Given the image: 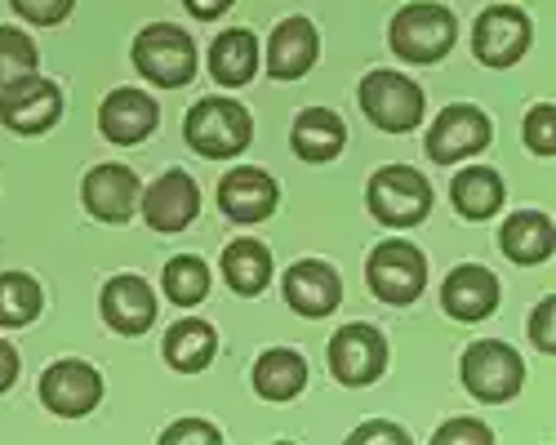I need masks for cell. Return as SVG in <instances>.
<instances>
[{
    "instance_id": "35",
    "label": "cell",
    "mask_w": 556,
    "mask_h": 445,
    "mask_svg": "<svg viewBox=\"0 0 556 445\" xmlns=\"http://www.w3.org/2000/svg\"><path fill=\"white\" fill-rule=\"evenodd\" d=\"M161 441H165V445H178V441H205V445H218L223 436H218V428H210V423H192V419H182V423L165 428V432H161Z\"/></svg>"
},
{
    "instance_id": "22",
    "label": "cell",
    "mask_w": 556,
    "mask_h": 445,
    "mask_svg": "<svg viewBox=\"0 0 556 445\" xmlns=\"http://www.w3.org/2000/svg\"><path fill=\"white\" fill-rule=\"evenodd\" d=\"M290 143H294V152H299L303 161L326 165V161H334V156L343 152V143H348V125H343V116L330 112V107H307V112L294 116Z\"/></svg>"
},
{
    "instance_id": "20",
    "label": "cell",
    "mask_w": 556,
    "mask_h": 445,
    "mask_svg": "<svg viewBox=\"0 0 556 445\" xmlns=\"http://www.w3.org/2000/svg\"><path fill=\"white\" fill-rule=\"evenodd\" d=\"M441 307L454 321H485L498 307V277L481 263H463L441 285Z\"/></svg>"
},
{
    "instance_id": "7",
    "label": "cell",
    "mask_w": 556,
    "mask_h": 445,
    "mask_svg": "<svg viewBox=\"0 0 556 445\" xmlns=\"http://www.w3.org/2000/svg\"><path fill=\"white\" fill-rule=\"evenodd\" d=\"M521 383H526V366L507 343L481 339L463 352V387H468L477 400H485V406L513 400L521 392Z\"/></svg>"
},
{
    "instance_id": "27",
    "label": "cell",
    "mask_w": 556,
    "mask_h": 445,
    "mask_svg": "<svg viewBox=\"0 0 556 445\" xmlns=\"http://www.w3.org/2000/svg\"><path fill=\"white\" fill-rule=\"evenodd\" d=\"M307 387V361L290 347H271L254 361V392L267 400H294Z\"/></svg>"
},
{
    "instance_id": "2",
    "label": "cell",
    "mask_w": 556,
    "mask_h": 445,
    "mask_svg": "<svg viewBox=\"0 0 556 445\" xmlns=\"http://www.w3.org/2000/svg\"><path fill=\"white\" fill-rule=\"evenodd\" d=\"M365 201L383 228H419L432 214V183L414 165H383L369 178Z\"/></svg>"
},
{
    "instance_id": "29",
    "label": "cell",
    "mask_w": 556,
    "mask_h": 445,
    "mask_svg": "<svg viewBox=\"0 0 556 445\" xmlns=\"http://www.w3.org/2000/svg\"><path fill=\"white\" fill-rule=\"evenodd\" d=\"M161 290L169 303L178 307H192L210 294V267L197 258V254H178L165 263V277H161Z\"/></svg>"
},
{
    "instance_id": "11",
    "label": "cell",
    "mask_w": 556,
    "mask_h": 445,
    "mask_svg": "<svg viewBox=\"0 0 556 445\" xmlns=\"http://www.w3.org/2000/svg\"><path fill=\"white\" fill-rule=\"evenodd\" d=\"M40 400H45V410L59 415V419H80L89 410H99L103 374L89 361H72L67 356V361H54L40 374Z\"/></svg>"
},
{
    "instance_id": "10",
    "label": "cell",
    "mask_w": 556,
    "mask_h": 445,
    "mask_svg": "<svg viewBox=\"0 0 556 445\" xmlns=\"http://www.w3.org/2000/svg\"><path fill=\"white\" fill-rule=\"evenodd\" d=\"M330 370L343 387H369L379 383L383 370H388V339L365 326V321H352L334 334L330 343Z\"/></svg>"
},
{
    "instance_id": "21",
    "label": "cell",
    "mask_w": 556,
    "mask_h": 445,
    "mask_svg": "<svg viewBox=\"0 0 556 445\" xmlns=\"http://www.w3.org/2000/svg\"><path fill=\"white\" fill-rule=\"evenodd\" d=\"M498 250L513 258V263H521V267H534V263L552 258V250H556L552 218L539 214V209H517V214L498 228Z\"/></svg>"
},
{
    "instance_id": "38",
    "label": "cell",
    "mask_w": 556,
    "mask_h": 445,
    "mask_svg": "<svg viewBox=\"0 0 556 445\" xmlns=\"http://www.w3.org/2000/svg\"><path fill=\"white\" fill-rule=\"evenodd\" d=\"M182 5H188V14H192V18L214 23V18H223L231 5H237V0H182Z\"/></svg>"
},
{
    "instance_id": "5",
    "label": "cell",
    "mask_w": 556,
    "mask_h": 445,
    "mask_svg": "<svg viewBox=\"0 0 556 445\" xmlns=\"http://www.w3.org/2000/svg\"><path fill=\"white\" fill-rule=\"evenodd\" d=\"M454 36H458L454 14L445 5H428V0L424 5H405L392 18V31H388L392 54L405 59V63H419V67L445 59L454 50Z\"/></svg>"
},
{
    "instance_id": "37",
    "label": "cell",
    "mask_w": 556,
    "mask_h": 445,
    "mask_svg": "<svg viewBox=\"0 0 556 445\" xmlns=\"http://www.w3.org/2000/svg\"><path fill=\"white\" fill-rule=\"evenodd\" d=\"M14 383H18V352L14 343L0 339V392H10Z\"/></svg>"
},
{
    "instance_id": "12",
    "label": "cell",
    "mask_w": 556,
    "mask_h": 445,
    "mask_svg": "<svg viewBox=\"0 0 556 445\" xmlns=\"http://www.w3.org/2000/svg\"><path fill=\"white\" fill-rule=\"evenodd\" d=\"M138 205H143V218L152 232H182L188 223L201 214V192H197V178L182 174V169H165L148 192H138Z\"/></svg>"
},
{
    "instance_id": "33",
    "label": "cell",
    "mask_w": 556,
    "mask_h": 445,
    "mask_svg": "<svg viewBox=\"0 0 556 445\" xmlns=\"http://www.w3.org/2000/svg\"><path fill=\"white\" fill-rule=\"evenodd\" d=\"M432 441H437V445H490L494 432H490L485 423H477V419H454V423L437 428Z\"/></svg>"
},
{
    "instance_id": "1",
    "label": "cell",
    "mask_w": 556,
    "mask_h": 445,
    "mask_svg": "<svg viewBox=\"0 0 556 445\" xmlns=\"http://www.w3.org/2000/svg\"><path fill=\"white\" fill-rule=\"evenodd\" d=\"M182 139H188L192 152L210 156V161H227V156H241L254 139V120L237 99H201L188 120H182Z\"/></svg>"
},
{
    "instance_id": "18",
    "label": "cell",
    "mask_w": 556,
    "mask_h": 445,
    "mask_svg": "<svg viewBox=\"0 0 556 445\" xmlns=\"http://www.w3.org/2000/svg\"><path fill=\"white\" fill-rule=\"evenodd\" d=\"M286 303L307 321H320L343 303V281L330 263L320 258H303L286 272Z\"/></svg>"
},
{
    "instance_id": "13",
    "label": "cell",
    "mask_w": 556,
    "mask_h": 445,
    "mask_svg": "<svg viewBox=\"0 0 556 445\" xmlns=\"http://www.w3.org/2000/svg\"><path fill=\"white\" fill-rule=\"evenodd\" d=\"M530 18L513 5H490L481 18H477V31H472V54L485 63V67H513L526 59L530 50Z\"/></svg>"
},
{
    "instance_id": "19",
    "label": "cell",
    "mask_w": 556,
    "mask_h": 445,
    "mask_svg": "<svg viewBox=\"0 0 556 445\" xmlns=\"http://www.w3.org/2000/svg\"><path fill=\"white\" fill-rule=\"evenodd\" d=\"M316 54H320L316 27L307 18H281V23L271 27V36H267L263 63H267V76L271 80H299V76L312 72Z\"/></svg>"
},
{
    "instance_id": "8",
    "label": "cell",
    "mask_w": 556,
    "mask_h": 445,
    "mask_svg": "<svg viewBox=\"0 0 556 445\" xmlns=\"http://www.w3.org/2000/svg\"><path fill=\"white\" fill-rule=\"evenodd\" d=\"M63 116V89L45 76H18L0 85V125L14 134H45Z\"/></svg>"
},
{
    "instance_id": "14",
    "label": "cell",
    "mask_w": 556,
    "mask_h": 445,
    "mask_svg": "<svg viewBox=\"0 0 556 445\" xmlns=\"http://www.w3.org/2000/svg\"><path fill=\"white\" fill-rule=\"evenodd\" d=\"M276 205H281V188H276V178L254 169V165H237L223 174L218 183V209L231 218V223H263L276 214Z\"/></svg>"
},
{
    "instance_id": "3",
    "label": "cell",
    "mask_w": 556,
    "mask_h": 445,
    "mask_svg": "<svg viewBox=\"0 0 556 445\" xmlns=\"http://www.w3.org/2000/svg\"><path fill=\"white\" fill-rule=\"evenodd\" d=\"M365 281L375 290L379 303H392V307H405L414 303L424 290H428V258L419 245H409L401 237H388L369 250V263H365Z\"/></svg>"
},
{
    "instance_id": "23",
    "label": "cell",
    "mask_w": 556,
    "mask_h": 445,
    "mask_svg": "<svg viewBox=\"0 0 556 445\" xmlns=\"http://www.w3.org/2000/svg\"><path fill=\"white\" fill-rule=\"evenodd\" d=\"M254 72H258V36L245 27H227L210 44V76L223 89H241L254 80Z\"/></svg>"
},
{
    "instance_id": "4",
    "label": "cell",
    "mask_w": 556,
    "mask_h": 445,
    "mask_svg": "<svg viewBox=\"0 0 556 445\" xmlns=\"http://www.w3.org/2000/svg\"><path fill=\"white\" fill-rule=\"evenodd\" d=\"M134 67L161 89H178L197 76V44L174 23H152L134 36Z\"/></svg>"
},
{
    "instance_id": "6",
    "label": "cell",
    "mask_w": 556,
    "mask_h": 445,
    "mask_svg": "<svg viewBox=\"0 0 556 445\" xmlns=\"http://www.w3.org/2000/svg\"><path fill=\"white\" fill-rule=\"evenodd\" d=\"M361 112L375 120L383 134H409V129L424 125L428 99L409 76L379 67V72H369L361 80Z\"/></svg>"
},
{
    "instance_id": "26",
    "label": "cell",
    "mask_w": 556,
    "mask_h": 445,
    "mask_svg": "<svg viewBox=\"0 0 556 445\" xmlns=\"http://www.w3.org/2000/svg\"><path fill=\"white\" fill-rule=\"evenodd\" d=\"M214 352H218V334H214V326L201 321V317L178 321V326H169V334H165V361H169L178 374H201V370L214 361Z\"/></svg>"
},
{
    "instance_id": "17",
    "label": "cell",
    "mask_w": 556,
    "mask_h": 445,
    "mask_svg": "<svg viewBox=\"0 0 556 445\" xmlns=\"http://www.w3.org/2000/svg\"><path fill=\"white\" fill-rule=\"evenodd\" d=\"M99 307H103L108 330L129 334V339H134V334H148V330L156 326V290H152L143 277H134V272L112 277V281L103 285Z\"/></svg>"
},
{
    "instance_id": "32",
    "label": "cell",
    "mask_w": 556,
    "mask_h": 445,
    "mask_svg": "<svg viewBox=\"0 0 556 445\" xmlns=\"http://www.w3.org/2000/svg\"><path fill=\"white\" fill-rule=\"evenodd\" d=\"M10 5H14L18 18H27L36 27H59L72 14L76 0H10Z\"/></svg>"
},
{
    "instance_id": "24",
    "label": "cell",
    "mask_w": 556,
    "mask_h": 445,
    "mask_svg": "<svg viewBox=\"0 0 556 445\" xmlns=\"http://www.w3.org/2000/svg\"><path fill=\"white\" fill-rule=\"evenodd\" d=\"M503 178L498 169L490 165H468V169H458L454 174V183H450V201L463 218H472V223H485L503 209Z\"/></svg>"
},
{
    "instance_id": "9",
    "label": "cell",
    "mask_w": 556,
    "mask_h": 445,
    "mask_svg": "<svg viewBox=\"0 0 556 445\" xmlns=\"http://www.w3.org/2000/svg\"><path fill=\"white\" fill-rule=\"evenodd\" d=\"M490 139H494V129H490V116L481 107L450 103V107H441V116L428 129V156L437 165H458V161L485 152Z\"/></svg>"
},
{
    "instance_id": "28",
    "label": "cell",
    "mask_w": 556,
    "mask_h": 445,
    "mask_svg": "<svg viewBox=\"0 0 556 445\" xmlns=\"http://www.w3.org/2000/svg\"><path fill=\"white\" fill-rule=\"evenodd\" d=\"M45 290L27 272H0V330H23L40 317Z\"/></svg>"
},
{
    "instance_id": "15",
    "label": "cell",
    "mask_w": 556,
    "mask_h": 445,
    "mask_svg": "<svg viewBox=\"0 0 556 445\" xmlns=\"http://www.w3.org/2000/svg\"><path fill=\"white\" fill-rule=\"evenodd\" d=\"M161 120V107L156 99L148 94V89H112V94L103 99L99 107V129H103V139L108 143H121V148H134V143H143L148 134L156 129Z\"/></svg>"
},
{
    "instance_id": "25",
    "label": "cell",
    "mask_w": 556,
    "mask_h": 445,
    "mask_svg": "<svg viewBox=\"0 0 556 445\" xmlns=\"http://www.w3.org/2000/svg\"><path fill=\"white\" fill-rule=\"evenodd\" d=\"M223 281L237 290L241 298H254L271 281V250L254 237H241L223 250Z\"/></svg>"
},
{
    "instance_id": "36",
    "label": "cell",
    "mask_w": 556,
    "mask_h": 445,
    "mask_svg": "<svg viewBox=\"0 0 556 445\" xmlns=\"http://www.w3.org/2000/svg\"><path fill=\"white\" fill-rule=\"evenodd\" d=\"M352 445H365V441H388V445H409V432L396 428V423H361L352 436Z\"/></svg>"
},
{
    "instance_id": "30",
    "label": "cell",
    "mask_w": 556,
    "mask_h": 445,
    "mask_svg": "<svg viewBox=\"0 0 556 445\" xmlns=\"http://www.w3.org/2000/svg\"><path fill=\"white\" fill-rule=\"evenodd\" d=\"M36 67H40V50L31 44V36H23L18 27H0V85L31 76Z\"/></svg>"
},
{
    "instance_id": "31",
    "label": "cell",
    "mask_w": 556,
    "mask_h": 445,
    "mask_svg": "<svg viewBox=\"0 0 556 445\" xmlns=\"http://www.w3.org/2000/svg\"><path fill=\"white\" fill-rule=\"evenodd\" d=\"M526 148L534 156H543V161L556 156V107L552 103L530 107V116H526Z\"/></svg>"
},
{
    "instance_id": "16",
    "label": "cell",
    "mask_w": 556,
    "mask_h": 445,
    "mask_svg": "<svg viewBox=\"0 0 556 445\" xmlns=\"http://www.w3.org/2000/svg\"><path fill=\"white\" fill-rule=\"evenodd\" d=\"M138 174L129 165H94L80 183V201L99 223H129L138 209Z\"/></svg>"
},
{
    "instance_id": "34",
    "label": "cell",
    "mask_w": 556,
    "mask_h": 445,
    "mask_svg": "<svg viewBox=\"0 0 556 445\" xmlns=\"http://www.w3.org/2000/svg\"><path fill=\"white\" fill-rule=\"evenodd\" d=\"M530 343H534L543 356L556 352V298H552V294L534 307V317H530Z\"/></svg>"
}]
</instances>
